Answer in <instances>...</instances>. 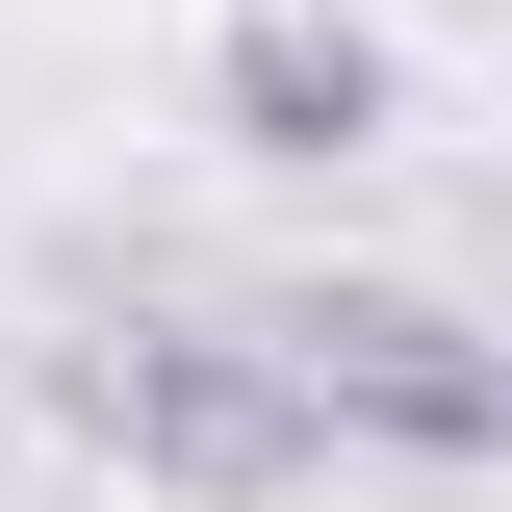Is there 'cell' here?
<instances>
[{"mask_svg": "<svg viewBox=\"0 0 512 512\" xmlns=\"http://www.w3.org/2000/svg\"><path fill=\"white\" fill-rule=\"evenodd\" d=\"M282 359H308V410H333V461H512V333L487 308H436V282H282Z\"/></svg>", "mask_w": 512, "mask_h": 512, "instance_id": "2", "label": "cell"}, {"mask_svg": "<svg viewBox=\"0 0 512 512\" xmlns=\"http://www.w3.org/2000/svg\"><path fill=\"white\" fill-rule=\"evenodd\" d=\"M205 128H231L256 180H359L384 128H410V52H384L359 0H231L205 26Z\"/></svg>", "mask_w": 512, "mask_h": 512, "instance_id": "3", "label": "cell"}, {"mask_svg": "<svg viewBox=\"0 0 512 512\" xmlns=\"http://www.w3.org/2000/svg\"><path fill=\"white\" fill-rule=\"evenodd\" d=\"M52 410H77L154 512H282V487H333V410H308V359H282L256 308H128V333H77Z\"/></svg>", "mask_w": 512, "mask_h": 512, "instance_id": "1", "label": "cell"}]
</instances>
